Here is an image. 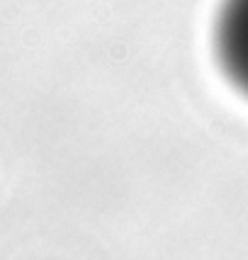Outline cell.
Here are the masks:
<instances>
[{"label": "cell", "instance_id": "obj_1", "mask_svg": "<svg viewBox=\"0 0 248 260\" xmlns=\"http://www.w3.org/2000/svg\"><path fill=\"white\" fill-rule=\"evenodd\" d=\"M214 51L224 76L248 98V0H222L214 22Z\"/></svg>", "mask_w": 248, "mask_h": 260}]
</instances>
